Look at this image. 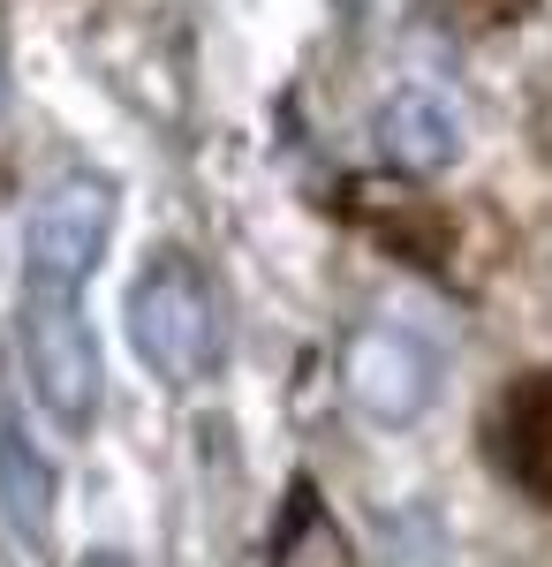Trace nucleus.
I'll list each match as a JSON object with an SVG mask.
<instances>
[{
	"label": "nucleus",
	"instance_id": "f257e3e1",
	"mask_svg": "<svg viewBox=\"0 0 552 567\" xmlns=\"http://www.w3.org/2000/svg\"><path fill=\"white\" fill-rule=\"evenodd\" d=\"M129 349L144 355L152 379H167V386H205L219 371V355H227L219 303L205 288V272L182 250H160L136 272V288H129Z\"/></svg>",
	"mask_w": 552,
	"mask_h": 567
},
{
	"label": "nucleus",
	"instance_id": "f03ea898",
	"mask_svg": "<svg viewBox=\"0 0 552 567\" xmlns=\"http://www.w3.org/2000/svg\"><path fill=\"white\" fill-rule=\"evenodd\" d=\"M23 379H31V393H39V409L53 424L84 432L99 416L106 363H99V341L84 326V296L76 288L23 280Z\"/></svg>",
	"mask_w": 552,
	"mask_h": 567
},
{
	"label": "nucleus",
	"instance_id": "7ed1b4c3",
	"mask_svg": "<svg viewBox=\"0 0 552 567\" xmlns=\"http://www.w3.org/2000/svg\"><path fill=\"white\" fill-rule=\"evenodd\" d=\"M348 401L371 424H417L447 386V341L409 310H379L364 333H348Z\"/></svg>",
	"mask_w": 552,
	"mask_h": 567
},
{
	"label": "nucleus",
	"instance_id": "20e7f679",
	"mask_svg": "<svg viewBox=\"0 0 552 567\" xmlns=\"http://www.w3.org/2000/svg\"><path fill=\"white\" fill-rule=\"evenodd\" d=\"M106 243H114V182L84 175V167L53 175L31 197V213H23V280L84 296V280L99 272Z\"/></svg>",
	"mask_w": 552,
	"mask_h": 567
},
{
	"label": "nucleus",
	"instance_id": "39448f33",
	"mask_svg": "<svg viewBox=\"0 0 552 567\" xmlns=\"http://www.w3.org/2000/svg\"><path fill=\"white\" fill-rule=\"evenodd\" d=\"M53 499H61V470H53V454L39 446L23 401L0 386V523H8V537H16L23 553H45V537H53Z\"/></svg>",
	"mask_w": 552,
	"mask_h": 567
},
{
	"label": "nucleus",
	"instance_id": "423d86ee",
	"mask_svg": "<svg viewBox=\"0 0 552 567\" xmlns=\"http://www.w3.org/2000/svg\"><path fill=\"white\" fill-rule=\"evenodd\" d=\"M379 152L401 175H439L462 159V106L439 84H401L379 106Z\"/></svg>",
	"mask_w": 552,
	"mask_h": 567
},
{
	"label": "nucleus",
	"instance_id": "0eeeda50",
	"mask_svg": "<svg viewBox=\"0 0 552 567\" xmlns=\"http://www.w3.org/2000/svg\"><path fill=\"white\" fill-rule=\"evenodd\" d=\"M84 567H129V553H91Z\"/></svg>",
	"mask_w": 552,
	"mask_h": 567
}]
</instances>
